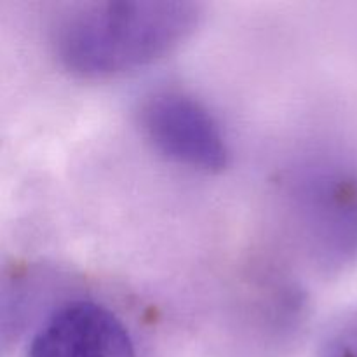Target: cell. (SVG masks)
<instances>
[{
  "instance_id": "4",
  "label": "cell",
  "mask_w": 357,
  "mask_h": 357,
  "mask_svg": "<svg viewBox=\"0 0 357 357\" xmlns=\"http://www.w3.org/2000/svg\"><path fill=\"white\" fill-rule=\"evenodd\" d=\"M26 357H138L131 333L105 305L66 303L35 333Z\"/></svg>"
},
{
  "instance_id": "1",
  "label": "cell",
  "mask_w": 357,
  "mask_h": 357,
  "mask_svg": "<svg viewBox=\"0 0 357 357\" xmlns=\"http://www.w3.org/2000/svg\"><path fill=\"white\" fill-rule=\"evenodd\" d=\"M197 3L98 0L66 6L51 23V45L65 70L105 79L169 54L197 26Z\"/></svg>"
},
{
  "instance_id": "3",
  "label": "cell",
  "mask_w": 357,
  "mask_h": 357,
  "mask_svg": "<svg viewBox=\"0 0 357 357\" xmlns=\"http://www.w3.org/2000/svg\"><path fill=\"white\" fill-rule=\"evenodd\" d=\"M139 126L157 152L173 162L204 173L229 164L230 150L208 108L180 91H157L139 107Z\"/></svg>"
},
{
  "instance_id": "5",
  "label": "cell",
  "mask_w": 357,
  "mask_h": 357,
  "mask_svg": "<svg viewBox=\"0 0 357 357\" xmlns=\"http://www.w3.org/2000/svg\"><path fill=\"white\" fill-rule=\"evenodd\" d=\"M317 357H357V314L338 326Z\"/></svg>"
},
{
  "instance_id": "2",
  "label": "cell",
  "mask_w": 357,
  "mask_h": 357,
  "mask_svg": "<svg viewBox=\"0 0 357 357\" xmlns=\"http://www.w3.org/2000/svg\"><path fill=\"white\" fill-rule=\"evenodd\" d=\"M278 195L293 236L328 272L357 264V162L314 152L278 174Z\"/></svg>"
}]
</instances>
